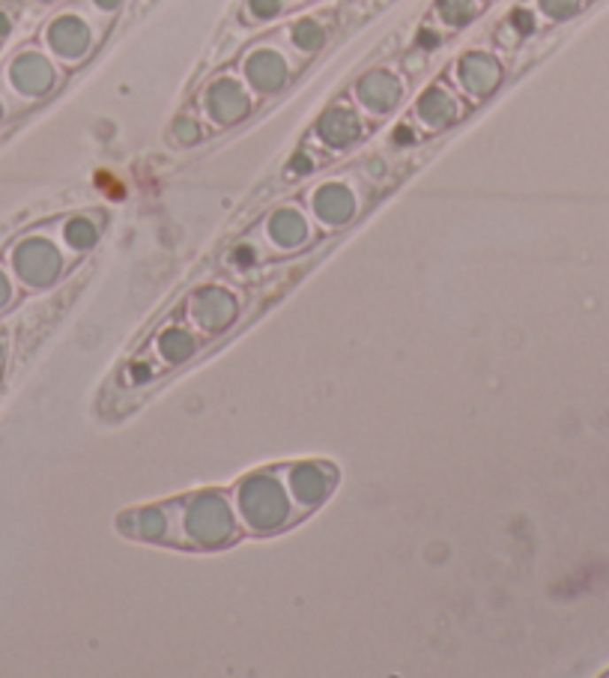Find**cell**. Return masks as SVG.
<instances>
[{"mask_svg":"<svg viewBox=\"0 0 609 678\" xmlns=\"http://www.w3.org/2000/svg\"><path fill=\"white\" fill-rule=\"evenodd\" d=\"M12 269L24 284L45 287L60 273V254L48 239H21L12 249Z\"/></svg>","mask_w":609,"mask_h":678,"instance_id":"1","label":"cell"},{"mask_svg":"<svg viewBox=\"0 0 609 678\" xmlns=\"http://www.w3.org/2000/svg\"><path fill=\"white\" fill-rule=\"evenodd\" d=\"M243 505L254 526H272L284 517V493L269 478H254L243 490Z\"/></svg>","mask_w":609,"mask_h":678,"instance_id":"2","label":"cell"},{"mask_svg":"<svg viewBox=\"0 0 609 678\" xmlns=\"http://www.w3.org/2000/svg\"><path fill=\"white\" fill-rule=\"evenodd\" d=\"M10 81L24 96H42L54 81V69L42 54H21L10 66Z\"/></svg>","mask_w":609,"mask_h":678,"instance_id":"3","label":"cell"},{"mask_svg":"<svg viewBox=\"0 0 609 678\" xmlns=\"http://www.w3.org/2000/svg\"><path fill=\"white\" fill-rule=\"evenodd\" d=\"M48 42H51V48H58L60 54H66V58H75L87 45V27L78 19H72V15H63L48 30Z\"/></svg>","mask_w":609,"mask_h":678,"instance_id":"4","label":"cell"},{"mask_svg":"<svg viewBox=\"0 0 609 678\" xmlns=\"http://www.w3.org/2000/svg\"><path fill=\"white\" fill-rule=\"evenodd\" d=\"M191 529H195L197 538L204 541H215L219 535L227 532V514H224V505L219 499H204L191 514Z\"/></svg>","mask_w":609,"mask_h":678,"instance_id":"5","label":"cell"},{"mask_svg":"<svg viewBox=\"0 0 609 678\" xmlns=\"http://www.w3.org/2000/svg\"><path fill=\"white\" fill-rule=\"evenodd\" d=\"M317 210L328 221H343L350 215V210H352V201H350V195L341 186H326L317 195Z\"/></svg>","mask_w":609,"mask_h":678,"instance_id":"6","label":"cell"},{"mask_svg":"<svg viewBox=\"0 0 609 678\" xmlns=\"http://www.w3.org/2000/svg\"><path fill=\"white\" fill-rule=\"evenodd\" d=\"M320 132H323L326 141H332V143H338L341 147V143H347L352 135L358 132V123H356V117L347 114V111H332V114L323 117Z\"/></svg>","mask_w":609,"mask_h":678,"instance_id":"7","label":"cell"},{"mask_svg":"<svg viewBox=\"0 0 609 678\" xmlns=\"http://www.w3.org/2000/svg\"><path fill=\"white\" fill-rule=\"evenodd\" d=\"M302 234H304V225H302L299 219H296L293 212H281V215H275V219H272V236H275L278 243L293 245V243H299Z\"/></svg>","mask_w":609,"mask_h":678,"instance_id":"8","label":"cell"},{"mask_svg":"<svg viewBox=\"0 0 609 678\" xmlns=\"http://www.w3.org/2000/svg\"><path fill=\"white\" fill-rule=\"evenodd\" d=\"M421 114L430 119V123H445V119H451V114H454V105L451 102L445 99L443 93H430L428 99L421 102Z\"/></svg>","mask_w":609,"mask_h":678,"instance_id":"9","label":"cell"},{"mask_svg":"<svg viewBox=\"0 0 609 678\" xmlns=\"http://www.w3.org/2000/svg\"><path fill=\"white\" fill-rule=\"evenodd\" d=\"M296 490H299V499L314 502L323 493V475H317V469H299L296 473Z\"/></svg>","mask_w":609,"mask_h":678,"instance_id":"10","label":"cell"},{"mask_svg":"<svg viewBox=\"0 0 609 678\" xmlns=\"http://www.w3.org/2000/svg\"><path fill=\"white\" fill-rule=\"evenodd\" d=\"M66 239H69V245H75V249H87V245H93L96 230H93L90 221L75 219V221H69V227H66Z\"/></svg>","mask_w":609,"mask_h":678,"instance_id":"11","label":"cell"},{"mask_svg":"<svg viewBox=\"0 0 609 678\" xmlns=\"http://www.w3.org/2000/svg\"><path fill=\"white\" fill-rule=\"evenodd\" d=\"M165 353H167V358H182V356H189V353H191V341H189L182 332H171V335L165 338Z\"/></svg>","mask_w":609,"mask_h":678,"instance_id":"12","label":"cell"},{"mask_svg":"<svg viewBox=\"0 0 609 678\" xmlns=\"http://www.w3.org/2000/svg\"><path fill=\"white\" fill-rule=\"evenodd\" d=\"M320 39H323V34H320V30H317L311 21H308V24H299V27H296V42H299L302 48H317Z\"/></svg>","mask_w":609,"mask_h":678,"instance_id":"13","label":"cell"},{"mask_svg":"<svg viewBox=\"0 0 609 678\" xmlns=\"http://www.w3.org/2000/svg\"><path fill=\"white\" fill-rule=\"evenodd\" d=\"M176 135H180V141H195L197 138V129H195V123H191V119H180V123H176Z\"/></svg>","mask_w":609,"mask_h":678,"instance_id":"14","label":"cell"},{"mask_svg":"<svg viewBox=\"0 0 609 678\" xmlns=\"http://www.w3.org/2000/svg\"><path fill=\"white\" fill-rule=\"evenodd\" d=\"M10 299H12V284H10V278H6L4 269H0V308L10 305Z\"/></svg>","mask_w":609,"mask_h":678,"instance_id":"15","label":"cell"},{"mask_svg":"<svg viewBox=\"0 0 609 678\" xmlns=\"http://www.w3.org/2000/svg\"><path fill=\"white\" fill-rule=\"evenodd\" d=\"M254 10H258L260 15H272L278 10V0H254Z\"/></svg>","mask_w":609,"mask_h":678,"instance_id":"16","label":"cell"},{"mask_svg":"<svg viewBox=\"0 0 609 678\" xmlns=\"http://www.w3.org/2000/svg\"><path fill=\"white\" fill-rule=\"evenodd\" d=\"M293 171H304V173H308L311 171V158L308 156H296L293 158Z\"/></svg>","mask_w":609,"mask_h":678,"instance_id":"17","label":"cell"},{"mask_svg":"<svg viewBox=\"0 0 609 678\" xmlns=\"http://www.w3.org/2000/svg\"><path fill=\"white\" fill-rule=\"evenodd\" d=\"M10 30H12V21H10V15H6V12H0V39H4V36H10Z\"/></svg>","mask_w":609,"mask_h":678,"instance_id":"18","label":"cell"},{"mask_svg":"<svg viewBox=\"0 0 609 678\" xmlns=\"http://www.w3.org/2000/svg\"><path fill=\"white\" fill-rule=\"evenodd\" d=\"M395 141L397 143H410L412 141V132L406 129V126H400V129H395Z\"/></svg>","mask_w":609,"mask_h":678,"instance_id":"19","label":"cell"},{"mask_svg":"<svg viewBox=\"0 0 609 678\" xmlns=\"http://www.w3.org/2000/svg\"><path fill=\"white\" fill-rule=\"evenodd\" d=\"M419 42L428 45V48H434V45H436V34H430V30H421V34H419Z\"/></svg>","mask_w":609,"mask_h":678,"instance_id":"20","label":"cell"},{"mask_svg":"<svg viewBox=\"0 0 609 678\" xmlns=\"http://www.w3.org/2000/svg\"><path fill=\"white\" fill-rule=\"evenodd\" d=\"M514 21H517V27H523V30L532 27V24H528V15H526V12H514Z\"/></svg>","mask_w":609,"mask_h":678,"instance_id":"21","label":"cell"},{"mask_svg":"<svg viewBox=\"0 0 609 678\" xmlns=\"http://www.w3.org/2000/svg\"><path fill=\"white\" fill-rule=\"evenodd\" d=\"M99 6H105V10H111V6H117V0H99Z\"/></svg>","mask_w":609,"mask_h":678,"instance_id":"22","label":"cell"},{"mask_svg":"<svg viewBox=\"0 0 609 678\" xmlns=\"http://www.w3.org/2000/svg\"><path fill=\"white\" fill-rule=\"evenodd\" d=\"M4 114H6V111H4V102H0V119H4Z\"/></svg>","mask_w":609,"mask_h":678,"instance_id":"23","label":"cell"},{"mask_svg":"<svg viewBox=\"0 0 609 678\" xmlns=\"http://www.w3.org/2000/svg\"><path fill=\"white\" fill-rule=\"evenodd\" d=\"M0 356H4V341H0Z\"/></svg>","mask_w":609,"mask_h":678,"instance_id":"24","label":"cell"}]
</instances>
